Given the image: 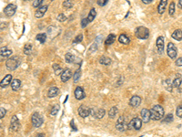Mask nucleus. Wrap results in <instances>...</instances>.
Listing matches in <instances>:
<instances>
[{"label": "nucleus", "mask_w": 182, "mask_h": 137, "mask_svg": "<svg viewBox=\"0 0 182 137\" xmlns=\"http://www.w3.org/2000/svg\"><path fill=\"white\" fill-rule=\"evenodd\" d=\"M74 94H75V97H76V100H82V99H84V98L86 97L85 90H84V89L81 88V87H76V90H75Z\"/></svg>", "instance_id": "nucleus-15"}, {"label": "nucleus", "mask_w": 182, "mask_h": 137, "mask_svg": "<svg viewBox=\"0 0 182 137\" xmlns=\"http://www.w3.org/2000/svg\"><path fill=\"white\" fill-rule=\"evenodd\" d=\"M171 37L172 38L177 40V41H180L182 40V30L180 29H176L172 34H171Z\"/></svg>", "instance_id": "nucleus-23"}, {"label": "nucleus", "mask_w": 182, "mask_h": 137, "mask_svg": "<svg viewBox=\"0 0 182 137\" xmlns=\"http://www.w3.org/2000/svg\"><path fill=\"white\" fill-rule=\"evenodd\" d=\"M16 8H17V6H16L15 4H13V3L8 4V5L4 8V13H5V15L6 16L11 17V16H13L15 15V11H16Z\"/></svg>", "instance_id": "nucleus-6"}, {"label": "nucleus", "mask_w": 182, "mask_h": 137, "mask_svg": "<svg viewBox=\"0 0 182 137\" xmlns=\"http://www.w3.org/2000/svg\"><path fill=\"white\" fill-rule=\"evenodd\" d=\"M80 75H81V71H80V69H77V70L76 71L75 75H74V81H75V82H76V81L79 79Z\"/></svg>", "instance_id": "nucleus-37"}, {"label": "nucleus", "mask_w": 182, "mask_h": 137, "mask_svg": "<svg viewBox=\"0 0 182 137\" xmlns=\"http://www.w3.org/2000/svg\"><path fill=\"white\" fill-rule=\"evenodd\" d=\"M21 87V80L18 79H15L11 82V88L14 91H17Z\"/></svg>", "instance_id": "nucleus-21"}, {"label": "nucleus", "mask_w": 182, "mask_h": 137, "mask_svg": "<svg viewBox=\"0 0 182 137\" xmlns=\"http://www.w3.org/2000/svg\"><path fill=\"white\" fill-rule=\"evenodd\" d=\"M169 15L170 16H173L174 13H175V3L174 2H171L170 5H169V11H168Z\"/></svg>", "instance_id": "nucleus-36"}, {"label": "nucleus", "mask_w": 182, "mask_h": 137, "mask_svg": "<svg viewBox=\"0 0 182 137\" xmlns=\"http://www.w3.org/2000/svg\"><path fill=\"white\" fill-rule=\"evenodd\" d=\"M71 77H72V71H71V69H69V68L64 69V71H62V73H61V75H60L61 80H62L63 82H66Z\"/></svg>", "instance_id": "nucleus-13"}, {"label": "nucleus", "mask_w": 182, "mask_h": 137, "mask_svg": "<svg viewBox=\"0 0 182 137\" xmlns=\"http://www.w3.org/2000/svg\"><path fill=\"white\" fill-rule=\"evenodd\" d=\"M118 41H119L120 43L124 44V45H127V44H129V42H130L129 37H126L125 34H121V35L118 37Z\"/></svg>", "instance_id": "nucleus-24"}, {"label": "nucleus", "mask_w": 182, "mask_h": 137, "mask_svg": "<svg viewBox=\"0 0 182 137\" xmlns=\"http://www.w3.org/2000/svg\"><path fill=\"white\" fill-rule=\"evenodd\" d=\"M176 65L178 66V67H182V57L181 58H178L177 60H176Z\"/></svg>", "instance_id": "nucleus-46"}, {"label": "nucleus", "mask_w": 182, "mask_h": 137, "mask_svg": "<svg viewBox=\"0 0 182 137\" xmlns=\"http://www.w3.org/2000/svg\"><path fill=\"white\" fill-rule=\"evenodd\" d=\"M53 68H54V71H55L56 74H59L62 71V68L58 64H54L53 65Z\"/></svg>", "instance_id": "nucleus-35"}, {"label": "nucleus", "mask_w": 182, "mask_h": 137, "mask_svg": "<svg viewBox=\"0 0 182 137\" xmlns=\"http://www.w3.org/2000/svg\"><path fill=\"white\" fill-rule=\"evenodd\" d=\"M108 0H97V5L100 6H104L107 4Z\"/></svg>", "instance_id": "nucleus-44"}, {"label": "nucleus", "mask_w": 182, "mask_h": 137, "mask_svg": "<svg viewBox=\"0 0 182 137\" xmlns=\"http://www.w3.org/2000/svg\"><path fill=\"white\" fill-rule=\"evenodd\" d=\"M135 35L139 39H147L149 37V30L145 26H137L135 30Z\"/></svg>", "instance_id": "nucleus-3"}, {"label": "nucleus", "mask_w": 182, "mask_h": 137, "mask_svg": "<svg viewBox=\"0 0 182 137\" xmlns=\"http://www.w3.org/2000/svg\"><path fill=\"white\" fill-rule=\"evenodd\" d=\"M6 113V110L5 108H0V119L4 118Z\"/></svg>", "instance_id": "nucleus-45"}, {"label": "nucleus", "mask_w": 182, "mask_h": 137, "mask_svg": "<svg viewBox=\"0 0 182 137\" xmlns=\"http://www.w3.org/2000/svg\"><path fill=\"white\" fill-rule=\"evenodd\" d=\"M173 120V115L171 114V113H169V114H167L166 117H165V119L163 120V121H165V122H169V121H171Z\"/></svg>", "instance_id": "nucleus-40"}, {"label": "nucleus", "mask_w": 182, "mask_h": 137, "mask_svg": "<svg viewBox=\"0 0 182 137\" xmlns=\"http://www.w3.org/2000/svg\"><path fill=\"white\" fill-rule=\"evenodd\" d=\"M72 5H73V3L70 0H65L63 2V6L65 8H70V7H72Z\"/></svg>", "instance_id": "nucleus-34"}, {"label": "nucleus", "mask_w": 182, "mask_h": 137, "mask_svg": "<svg viewBox=\"0 0 182 137\" xmlns=\"http://www.w3.org/2000/svg\"><path fill=\"white\" fill-rule=\"evenodd\" d=\"M105 110L104 109H101V108H99V109H96V108H90V114L94 117V118H96V119H102L103 117H104V115H105Z\"/></svg>", "instance_id": "nucleus-9"}, {"label": "nucleus", "mask_w": 182, "mask_h": 137, "mask_svg": "<svg viewBox=\"0 0 182 137\" xmlns=\"http://www.w3.org/2000/svg\"><path fill=\"white\" fill-rule=\"evenodd\" d=\"M35 137H46V136H45L44 133H37V134L35 135Z\"/></svg>", "instance_id": "nucleus-48"}, {"label": "nucleus", "mask_w": 182, "mask_h": 137, "mask_svg": "<svg viewBox=\"0 0 182 137\" xmlns=\"http://www.w3.org/2000/svg\"><path fill=\"white\" fill-rule=\"evenodd\" d=\"M167 5V0H160V2L158 4V6H157V12L160 15L165 12Z\"/></svg>", "instance_id": "nucleus-20"}, {"label": "nucleus", "mask_w": 182, "mask_h": 137, "mask_svg": "<svg viewBox=\"0 0 182 137\" xmlns=\"http://www.w3.org/2000/svg\"><path fill=\"white\" fill-rule=\"evenodd\" d=\"M56 19H57L58 21H60V22H63V21H65V20L66 19V16L64 14H59V15L57 16Z\"/></svg>", "instance_id": "nucleus-41"}, {"label": "nucleus", "mask_w": 182, "mask_h": 137, "mask_svg": "<svg viewBox=\"0 0 182 137\" xmlns=\"http://www.w3.org/2000/svg\"><path fill=\"white\" fill-rule=\"evenodd\" d=\"M52 1H53V0H52Z\"/></svg>", "instance_id": "nucleus-53"}, {"label": "nucleus", "mask_w": 182, "mask_h": 137, "mask_svg": "<svg viewBox=\"0 0 182 137\" xmlns=\"http://www.w3.org/2000/svg\"><path fill=\"white\" fill-rule=\"evenodd\" d=\"M20 63L21 58H19L18 56H13L7 58V60L5 61V67L8 70H15V68H17Z\"/></svg>", "instance_id": "nucleus-2"}, {"label": "nucleus", "mask_w": 182, "mask_h": 137, "mask_svg": "<svg viewBox=\"0 0 182 137\" xmlns=\"http://www.w3.org/2000/svg\"><path fill=\"white\" fill-rule=\"evenodd\" d=\"M58 111H59V106H58L57 104H56V105L53 106V108H52V110H51V111H50V114H51L52 116H54V115H56V114L58 112Z\"/></svg>", "instance_id": "nucleus-33"}, {"label": "nucleus", "mask_w": 182, "mask_h": 137, "mask_svg": "<svg viewBox=\"0 0 182 137\" xmlns=\"http://www.w3.org/2000/svg\"><path fill=\"white\" fill-rule=\"evenodd\" d=\"M117 113V108L116 107H112L110 110H109V111H108V116H109V118H115V116H116V114Z\"/></svg>", "instance_id": "nucleus-31"}, {"label": "nucleus", "mask_w": 182, "mask_h": 137, "mask_svg": "<svg viewBox=\"0 0 182 137\" xmlns=\"http://www.w3.org/2000/svg\"><path fill=\"white\" fill-rule=\"evenodd\" d=\"M78 114L82 118H86L90 114V108L86 105H81L78 108Z\"/></svg>", "instance_id": "nucleus-12"}, {"label": "nucleus", "mask_w": 182, "mask_h": 137, "mask_svg": "<svg viewBox=\"0 0 182 137\" xmlns=\"http://www.w3.org/2000/svg\"><path fill=\"white\" fill-rule=\"evenodd\" d=\"M31 121H32V124L34 127L38 128L43 124L44 119L39 112H34L31 116Z\"/></svg>", "instance_id": "nucleus-4"}, {"label": "nucleus", "mask_w": 182, "mask_h": 137, "mask_svg": "<svg viewBox=\"0 0 182 137\" xmlns=\"http://www.w3.org/2000/svg\"><path fill=\"white\" fill-rule=\"evenodd\" d=\"M178 77H177L174 80H173V82H172V85H173V87H176V88H177V87H179L180 86V84H181V81H182V79H181V78L179 77L180 75H177Z\"/></svg>", "instance_id": "nucleus-32"}, {"label": "nucleus", "mask_w": 182, "mask_h": 137, "mask_svg": "<svg viewBox=\"0 0 182 137\" xmlns=\"http://www.w3.org/2000/svg\"><path fill=\"white\" fill-rule=\"evenodd\" d=\"M116 130H118L120 132H125L128 129V123L126 122L124 116H120L118 118L116 124Z\"/></svg>", "instance_id": "nucleus-5"}, {"label": "nucleus", "mask_w": 182, "mask_h": 137, "mask_svg": "<svg viewBox=\"0 0 182 137\" xmlns=\"http://www.w3.org/2000/svg\"><path fill=\"white\" fill-rule=\"evenodd\" d=\"M140 115L142 118V121L143 122H148L150 120V111L147 109H142L140 111Z\"/></svg>", "instance_id": "nucleus-16"}, {"label": "nucleus", "mask_w": 182, "mask_h": 137, "mask_svg": "<svg viewBox=\"0 0 182 137\" xmlns=\"http://www.w3.org/2000/svg\"><path fill=\"white\" fill-rule=\"evenodd\" d=\"M82 39H83V36H82V34H79L78 36H76V38H75V40L73 41V43L74 44H77V43H79V42H81L82 41Z\"/></svg>", "instance_id": "nucleus-39"}, {"label": "nucleus", "mask_w": 182, "mask_h": 137, "mask_svg": "<svg viewBox=\"0 0 182 137\" xmlns=\"http://www.w3.org/2000/svg\"><path fill=\"white\" fill-rule=\"evenodd\" d=\"M33 50V46L31 44H26L24 47V53L26 55H30Z\"/></svg>", "instance_id": "nucleus-30"}, {"label": "nucleus", "mask_w": 182, "mask_h": 137, "mask_svg": "<svg viewBox=\"0 0 182 137\" xmlns=\"http://www.w3.org/2000/svg\"><path fill=\"white\" fill-rule=\"evenodd\" d=\"M12 75L11 74H7L6 76L4 77V79L0 81V87L1 88H6L8 85L11 84L12 82Z\"/></svg>", "instance_id": "nucleus-14"}, {"label": "nucleus", "mask_w": 182, "mask_h": 137, "mask_svg": "<svg viewBox=\"0 0 182 137\" xmlns=\"http://www.w3.org/2000/svg\"><path fill=\"white\" fill-rule=\"evenodd\" d=\"M144 4H150L152 1H154V0H141Z\"/></svg>", "instance_id": "nucleus-47"}, {"label": "nucleus", "mask_w": 182, "mask_h": 137, "mask_svg": "<svg viewBox=\"0 0 182 137\" xmlns=\"http://www.w3.org/2000/svg\"><path fill=\"white\" fill-rule=\"evenodd\" d=\"M24 1H26V2H28V1H32V0H24Z\"/></svg>", "instance_id": "nucleus-51"}, {"label": "nucleus", "mask_w": 182, "mask_h": 137, "mask_svg": "<svg viewBox=\"0 0 182 137\" xmlns=\"http://www.w3.org/2000/svg\"><path fill=\"white\" fill-rule=\"evenodd\" d=\"M176 114H177V117H179V118H182V105H180V106H178V107L177 108Z\"/></svg>", "instance_id": "nucleus-38"}, {"label": "nucleus", "mask_w": 182, "mask_h": 137, "mask_svg": "<svg viewBox=\"0 0 182 137\" xmlns=\"http://www.w3.org/2000/svg\"><path fill=\"white\" fill-rule=\"evenodd\" d=\"M89 22H88V20H87V18L86 17H85V18H83L82 19V21H81V26L82 27H86V26H87V24H88Z\"/></svg>", "instance_id": "nucleus-43"}, {"label": "nucleus", "mask_w": 182, "mask_h": 137, "mask_svg": "<svg viewBox=\"0 0 182 137\" xmlns=\"http://www.w3.org/2000/svg\"><path fill=\"white\" fill-rule=\"evenodd\" d=\"M140 137H142V136H140Z\"/></svg>", "instance_id": "nucleus-52"}, {"label": "nucleus", "mask_w": 182, "mask_h": 137, "mask_svg": "<svg viewBox=\"0 0 182 137\" xmlns=\"http://www.w3.org/2000/svg\"><path fill=\"white\" fill-rule=\"evenodd\" d=\"M96 12L95 8H92V9L90 10V12H89L87 17H86L87 20H88V22H92V21L94 20V18L96 17Z\"/></svg>", "instance_id": "nucleus-29"}, {"label": "nucleus", "mask_w": 182, "mask_h": 137, "mask_svg": "<svg viewBox=\"0 0 182 137\" xmlns=\"http://www.w3.org/2000/svg\"><path fill=\"white\" fill-rule=\"evenodd\" d=\"M99 63L102 64V65H106V66H107V65L111 64V58H108V57L104 56V57L100 58V59H99Z\"/></svg>", "instance_id": "nucleus-27"}, {"label": "nucleus", "mask_w": 182, "mask_h": 137, "mask_svg": "<svg viewBox=\"0 0 182 137\" xmlns=\"http://www.w3.org/2000/svg\"><path fill=\"white\" fill-rule=\"evenodd\" d=\"M1 43H2V37H0V44H1Z\"/></svg>", "instance_id": "nucleus-50"}, {"label": "nucleus", "mask_w": 182, "mask_h": 137, "mask_svg": "<svg viewBox=\"0 0 182 137\" xmlns=\"http://www.w3.org/2000/svg\"><path fill=\"white\" fill-rule=\"evenodd\" d=\"M47 8H48V6L47 5H43V6H40L36 11H35V16L36 17V18H41V17H43V16L45 15V13L46 12V10H47Z\"/></svg>", "instance_id": "nucleus-19"}, {"label": "nucleus", "mask_w": 182, "mask_h": 137, "mask_svg": "<svg viewBox=\"0 0 182 137\" xmlns=\"http://www.w3.org/2000/svg\"><path fill=\"white\" fill-rule=\"evenodd\" d=\"M35 39H36L37 41H39L40 43H45L46 40V33L37 34L36 37H35Z\"/></svg>", "instance_id": "nucleus-25"}, {"label": "nucleus", "mask_w": 182, "mask_h": 137, "mask_svg": "<svg viewBox=\"0 0 182 137\" xmlns=\"http://www.w3.org/2000/svg\"><path fill=\"white\" fill-rule=\"evenodd\" d=\"M141 98L139 97V96H137V95H134L131 99H130V100H129V104L132 106V107H138L139 105H140V103H141Z\"/></svg>", "instance_id": "nucleus-18"}, {"label": "nucleus", "mask_w": 182, "mask_h": 137, "mask_svg": "<svg viewBox=\"0 0 182 137\" xmlns=\"http://www.w3.org/2000/svg\"><path fill=\"white\" fill-rule=\"evenodd\" d=\"M65 58H66V61L67 63H74V62H76L75 60L76 59V57L74 55H72L71 53H66V56H65Z\"/></svg>", "instance_id": "nucleus-26"}, {"label": "nucleus", "mask_w": 182, "mask_h": 137, "mask_svg": "<svg viewBox=\"0 0 182 137\" xmlns=\"http://www.w3.org/2000/svg\"><path fill=\"white\" fill-rule=\"evenodd\" d=\"M58 92H59L58 88H56V87H51L48 90V91H47V97L48 98H54V97H56L58 94Z\"/></svg>", "instance_id": "nucleus-22"}, {"label": "nucleus", "mask_w": 182, "mask_h": 137, "mask_svg": "<svg viewBox=\"0 0 182 137\" xmlns=\"http://www.w3.org/2000/svg\"><path fill=\"white\" fill-rule=\"evenodd\" d=\"M141 126H142V120H140L137 117L133 118L128 123V129H132V130H139Z\"/></svg>", "instance_id": "nucleus-8"}, {"label": "nucleus", "mask_w": 182, "mask_h": 137, "mask_svg": "<svg viewBox=\"0 0 182 137\" xmlns=\"http://www.w3.org/2000/svg\"><path fill=\"white\" fill-rule=\"evenodd\" d=\"M10 128L15 131V132H17L20 128V121L17 118L16 115H14L11 119V121H10Z\"/></svg>", "instance_id": "nucleus-11"}, {"label": "nucleus", "mask_w": 182, "mask_h": 137, "mask_svg": "<svg viewBox=\"0 0 182 137\" xmlns=\"http://www.w3.org/2000/svg\"><path fill=\"white\" fill-rule=\"evenodd\" d=\"M12 54H13L12 49H10L7 47H3L0 48V56L2 58H10Z\"/></svg>", "instance_id": "nucleus-17"}, {"label": "nucleus", "mask_w": 182, "mask_h": 137, "mask_svg": "<svg viewBox=\"0 0 182 137\" xmlns=\"http://www.w3.org/2000/svg\"><path fill=\"white\" fill-rule=\"evenodd\" d=\"M178 7L182 9V0H178Z\"/></svg>", "instance_id": "nucleus-49"}, {"label": "nucleus", "mask_w": 182, "mask_h": 137, "mask_svg": "<svg viewBox=\"0 0 182 137\" xmlns=\"http://www.w3.org/2000/svg\"><path fill=\"white\" fill-rule=\"evenodd\" d=\"M42 2H43V0H35L33 2V6L34 7H39L40 5L42 4Z\"/></svg>", "instance_id": "nucleus-42"}, {"label": "nucleus", "mask_w": 182, "mask_h": 137, "mask_svg": "<svg viewBox=\"0 0 182 137\" xmlns=\"http://www.w3.org/2000/svg\"><path fill=\"white\" fill-rule=\"evenodd\" d=\"M150 119L154 121H158L160 120L163 115H164V109L161 105H154L150 110Z\"/></svg>", "instance_id": "nucleus-1"}, {"label": "nucleus", "mask_w": 182, "mask_h": 137, "mask_svg": "<svg viewBox=\"0 0 182 137\" xmlns=\"http://www.w3.org/2000/svg\"><path fill=\"white\" fill-rule=\"evenodd\" d=\"M167 53L168 55L169 58H176L177 55V47L175 46L174 43L172 42H169L167 44Z\"/></svg>", "instance_id": "nucleus-7"}, {"label": "nucleus", "mask_w": 182, "mask_h": 137, "mask_svg": "<svg viewBox=\"0 0 182 137\" xmlns=\"http://www.w3.org/2000/svg\"><path fill=\"white\" fill-rule=\"evenodd\" d=\"M115 38H116V36L114 34H110L107 36V37L106 38V41H105V44L106 45H111L114 43L115 41Z\"/></svg>", "instance_id": "nucleus-28"}, {"label": "nucleus", "mask_w": 182, "mask_h": 137, "mask_svg": "<svg viewBox=\"0 0 182 137\" xmlns=\"http://www.w3.org/2000/svg\"><path fill=\"white\" fill-rule=\"evenodd\" d=\"M164 37L162 36H159L157 38V41H156V45H157V52L159 54H163L164 53V47H165V40H164Z\"/></svg>", "instance_id": "nucleus-10"}]
</instances>
